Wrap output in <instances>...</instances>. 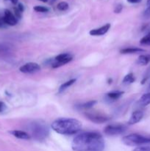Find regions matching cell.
<instances>
[{
    "instance_id": "36",
    "label": "cell",
    "mask_w": 150,
    "mask_h": 151,
    "mask_svg": "<svg viewBox=\"0 0 150 151\" xmlns=\"http://www.w3.org/2000/svg\"><path fill=\"white\" fill-rule=\"evenodd\" d=\"M149 88H150V84H149Z\"/></svg>"
},
{
    "instance_id": "1",
    "label": "cell",
    "mask_w": 150,
    "mask_h": 151,
    "mask_svg": "<svg viewBox=\"0 0 150 151\" xmlns=\"http://www.w3.org/2000/svg\"><path fill=\"white\" fill-rule=\"evenodd\" d=\"M71 147L74 151H103L104 140L99 133H82L74 138Z\"/></svg>"
},
{
    "instance_id": "25",
    "label": "cell",
    "mask_w": 150,
    "mask_h": 151,
    "mask_svg": "<svg viewBox=\"0 0 150 151\" xmlns=\"http://www.w3.org/2000/svg\"><path fill=\"white\" fill-rule=\"evenodd\" d=\"M144 16L145 18H146V19H149L150 18V6L145 10V11L144 13Z\"/></svg>"
},
{
    "instance_id": "28",
    "label": "cell",
    "mask_w": 150,
    "mask_h": 151,
    "mask_svg": "<svg viewBox=\"0 0 150 151\" xmlns=\"http://www.w3.org/2000/svg\"><path fill=\"white\" fill-rule=\"evenodd\" d=\"M6 109V105L3 102H0V112L4 111Z\"/></svg>"
},
{
    "instance_id": "34",
    "label": "cell",
    "mask_w": 150,
    "mask_h": 151,
    "mask_svg": "<svg viewBox=\"0 0 150 151\" xmlns=\"http://www.w3.org/2000/svg\"><path fill=\"white\" fill-rule=\"evenodd\" d=\"M0 18H1V11L0 10Z\"/></svg>"
},
{
    "instance_id": "29",
    "label": "cell",
    "mask_w": 150,
    "mask_h": 151,
    "mask_svg": "<svg viewBox=\"0 0 150 151\" xmlns=\"http://www.w3.org/2000/svg\"><path fill=\"white\" fill-rule=\"evenodd\" d=\"M17 8H18V10L21 12V13H22V12L24 11V6L22 4H19Z\"/></svg>"
},
{
    "instance_id": "33",
    "label": "cell",
    "mask_w": 150,
    "mask_h": 151,
    "mask_svg": "<svg viewBox=\"0 0 150 151\" xmlns=\"http://www.w3.org/2000/svg\"><path fill=\"white\" fill-rule=\"evenodd\" d=\"M40 1H43V2H46V1H48V0H40Z\"/></svg>"
},
{
    "instance_id": "35",
    "label": "cell",
    "mask_w": 150,
    "mask_h": 151,
    "mask_svg": "<svg viewBox=\"0 0 150 151\" xmlns=\"http://www.w3.org/2000/svg\"><path fill=\"white\" fill-rule=\"evenodd\" d=\"M149 75H150V69H149Z\"/></svg>"
},
{
    "instance_id": "8",
    "label": "cell",
    "mask_w": 150,
    "mask_h": 151,
    "mask_svg": "<svg viewBox=\"0 0 150 151\" xmlns=\"http://www.w3.org/2000/svg\"><path fill=\"white\" fill-rule=\"evenodd\" d=\"M21 72L24 74H32L35 73V72H38L41 70V66L39 64L37 63H34V62H29V63H25L22 66H21L19 69Z\"/></svg>"
},
{
    "instance_id": "31",
    "label": "cell",
    "mask_w": 150,
    "mask_h": 151,
    "mask_svg": "<svg viewBox=\"0 0 150 151\" xmlns=\"http://www.w3.org/2000/svg\"><path fill=\"white\" fill-rule=\"evenodd\" d=\"M10 1H11V2L14 4H16L18 3V0H10Z\"/></svg>"
},
{
    "instance_id": "12",
    "label": "cell",
    "mask_w": 150,
    "mask_h": 151,
    "mask_svg": "<svg viewBox=\"0 0 150 151\" xmlns=\"http://www.w3.org/2000/svg\"><path fill=\"white\" fill-rule=\"evenodd\" d=\"M10 133L13 136V137H16V138L19 139L28 140L30 139V135H29L28 133L25 132V131H17V130H15V131H10Z\"/></svg>"
},
{
    "instance_id": "14",
    "label": "cell",
    "mask_w": 150,
    "mask_h": 151,
    "mask_svg": "<svg viewBox=\"0 0 150 151\" xmlns=\"http://www.w3.org/2000/svg\"><path fill=\"white\" fill-rule=\"evenodd\" d=\"M145 50L143 49L138 48V47H128V48H124L121 50L120 52L121 54H135L138 52H143Z\"/></svg>"
},
{
    "instance_id": "20",
    "label": "cell",
    "mask_w": 150,
    "mask_h": 151,
    "mask_svg": "<svg viewBox=\"0 0 150 151\" xmlns=\"http://www.w3.org/2000/svg\"><path fill=\"white\" fill-rule=\"evenodd\" d=\"M140 44L141 45H145V46H150V32L146 35H144L140 41Z\"/></svg>"
},
{
    "instance_id": "5",
    "label": "cell",
    "mask_w": 150,
    "mask_h": 151,
    "mask_svg": "<svg viewBox=\"0 0 150 151\" xmlns=\"http://www.w3.org/2000/svg\"><path fill=\"white\" fill-rule=\"evenodd\" d=\"M126 128L121 125H109L104 128V133L108 136H117L123 134Z\"/></svg>"
},
{
    "instance_id": "15",
    "label": "cell",
    "mask_w": 150,
    "mask_h": 151,
    "mask_svg": "<svg viewBox=\"0 0 150 151\" xmlns=\"http://www.w3.org/2000/svg\"><path fill=\"white\" fill-rule=\"evenodd\" d=\"M12 47L7 43H0V54L7 55L10 53Z\"/></svg>"
},
{
    "instance_id": "11",
    "label": "cell",
    "mask_w": 150,
    "mask_h": 151,
    "mask_svg": "<svg viewBox=\"0 0 150 151\" xmlns=\"http://www.w3.org/2000/svg\"><path fill=\"white\" fill-rule=\"evenodd\" d=\"M110 28V24H106L104 26L101 27L99 28H96V29H94L89 32L90 35H94V36H100V35H103L109 30Z\"/></svg>"
},
{
    "instance_id": "19",
    "label": "cell",
    "mask_w": 150,
    "mask_h": 151,
    "mask_svg": "<svg viewBox=\"0 0 150 151\" xmlns=\"http://www.w3.org/2000/svg\"><path fill=\"white\" fill-rule=\"evenodd\" d=\"M135 81V78L134 77V75L132 73H129L124 78L123 83L125 84L132 83Z\"/></svg>"
},
{
    "instance_id": "9",
    "label": "cell",
    "mask_w": 150,
    "mask_h": 151,
    "mask_svg": "<svg viewBox=\"0 0 150 151\" xmlns=\"http://www.w3.org/2000/svg\"><path fill=\"white\" fill-rule=\"evenodd\" d=\"M3 19H4V21L7 24V25H10V26H14L17 24L18 22L16 16H14L9 10H4Z\"/></svg>"
},
{
    "instance_id": "32",
    "label": "cell",
    "mask_w": 150,
    "mask_h": 151,
    "mask_svg": "<svg viewBox=\"0 0 150 151\" xmlns=\"http://www.w3.org/2000/svg\"><path fill=\"white\" fill-rule=\"evenodd\" d=\"M146 4H147V6H148V7H149V6H150V0H147Z\"/></svg>"
},
{
    "instance_id": "16",
    "label": "cell",
    "mask_w": 150,
    "mask_h": 151,
    "mask_svg": "<svg viewBox=\"0 0 150 151\" xmlns=\"http://www.w3.org/2000/svg\"><path fill=\"white\" fill-rule=\"evenodd\" d=\"M150 62V55H141L138 58L137 63L141 66H146Z\"/></svg>"
},
{
    "instance_id": "26",
    "label": "cell",
    "mask_w": 150,
    "mask_h": 151,
    "mask_svg": "<svg viewBox=\"0 0 150 151\" xmlns=\"http://www.w3.org/2000/svg\"><path fill=\"white\" fill-rule=\"evenodd\" d=\"M7 24L5 23V22L4 21L3 17L0 18V29H2V28H6L7 27Z\"/></svg>"
},
{
    "instance_id": "18",
    "label": "cell",
    "mask_w": 150,
    "mask_h": 151,
    "mask_svg": "<svg viewBox=\"0 0 150 151\" xmlns=\"http://www.w3.org/2000/svg\"><path fill=\"white\" fill-rule=\"evenodd\" d=\"M75 82H76V79H71L70 80V81H66V82H65L64 83L62 84V85L60 86V88H59V92L61 93L63 92V91H64L65 90L67 89L68 88H69L71 86L73 85Z\"/></svg>"
},
{
    "instance_id": "23",
    "label": "cell",
    "mask_w": 150,
    "mask_h": 151,
    "mask_svg": "<svg viewBox=\"0 0 150 151\" xmlns=\"http://www.w3.org/2000/svg\"><path fill=\"white\" fill-rule=\"evenodd\" d=\"M34 10L36 12H39V13H46L49 11L48 7H44V6H35L34 7Z\"/></svg>"
},
{
    "instance_id": "2",
    "label": "cell",
    "mask_w": 150,
    "mask_h": 151,
    "mask_svg": "<svg viewBox=\"0 0 150 151\" xmlns=\"http://www.w3.org/2000/svg\"><path fill=\"white\" fill-rule=\"evenodd\" d=\"M82 123L73 118H59L51 123V128L57 134L63 135H73L82 129Z\"/></svg>"
},
{
    "instance_id": "7",
    "label": "cell",
    "mask_w": 150,
    "mask_h": 151,
    "mask_svg": "<svg viewBox=\"0 0 150 151\" xmlns=\"http://www.w3.org/2000/svg\"><path fill=\"white\" fill-rule=\"evenodd\" d=\"M72 58H72L71 55H70L69 53H63V54L58 55L54 59V62L52 63V67H60L63 65L69 63L72 60Z\"/></svg>"
},
{
    "instance_id": "22",
    "label": "cell",
    "mask_w": 150,
    "mask_h": 151,
    "mask_svg": "<svg viewBox=\"0 0 150 151\" xmlns=\"http://www.w3.org/2000/svg\"><path fill=\"white\" fill-rule=\"evenodd\" d=\"M69 4L66 1H60L57 4V8L59 10H61V11H65V10H67L69 9Z\"/></svg>"
},
{
    "instance_id": "10",
    "label": "cell",
    "mask_w": 150,
    "mask_h": 151,
    "mask_svg": "<svg viewBox=\"0 0 150 151\" xmlns=\"http://www.w3.org/2000/svg\"><path fill=\"white\" fill-rule=\"evenodd\" d=\"M144 117V112L141 111H135L131 115L129 121H128V125H132L139 122Z\"/></svg>"
},
{
    "instance_id": "6",
    "label": "cell",
    "mask_w": 150,
    "mask_h": 151,
    "mask_svg": "<svg viewBox=\"0 0 150 151\" xmlns=\"http://www.w3.org/2000/svg\"><path fill=\"white\" fill-rule=\"evenodd\" d=\"M85 116L91 122L96 124L104 123L110 119L108 116L101 114L96 113V112H87L85 113Z\"/></svg>"
},
{
    "instance_id": "3",
    "label": "cell",
    "mask_w": 150,
    "mask_h": 151,
    "mask_svg": "<svg viewBox=\"0 0 150 151\" xmlns=\"http://www.w3.org/2000/svg\"><path fill=\"white\" fill-rule=\"evenodd\" d=\"M29 131L35 140L44 141L49 135V128L44 123L40 122H33L29 125Z\"/></svg>"
},
{
    "instance_id": "21",
    "label": "cell",
    "mask_w": 150,
    "mask_h": 151,
    "mask_svg": "<svg viewBox=\"0 0 150 151\" xmlns=\"http://www.w3.org/2000/svg\"><path fill=\"white\" fill-rule=\"evenodd\" d=\"M96 103L97 102L96 101V100H91V101H88L87 102V103H84V104L80 105V106H79V108L82 109H91V108H92Z\"/></svg>"
},
{
    "instance_id": "4",
    "label": "cell",
    "mask_w": 150,
    "mask_h": 151,
    "mask_svg": "<svg viewBox=\"0 0 150 151\" xmlns=\"http://www.w3.org/2000/svg\"><path fill=\"white\" fill-rule=\"evenodd\" d=\"M122 142L130 147H141L150 144V138L140 134H132L124 137Z\"/></svg>"
},
{
    "instance_id": "27",
    "label": "cell",
    "mask_w": 150,
    "mask_h": 151,
    "mask_svg": "<svg viewBox=\"0 0 150 151\" xmlns=\"http://www.w3.org/2000/svg\"><path fill=\"white\" fill-rule=\"evenodd\" d=\"M122 8H123V7H122L121 4H118V5L116 6V9H115L114 12H115V13H121V11L122 10Z\"/></svg>"
},
{
    "instance_id": "13",
    "label": "cell",
    "mask_w": 150,
    "mask_h": 151,
    "mask_svg": "<svg viewBox=\"0 0 150 151\" xmlns=\"http://www.w3.org/2000/svg\"><path fill=\"white\" fill-rule=\"evenodd\" d=\"M150 104V92L143 94L138 100V105L141 107H145Z\"/></svg>"
},
{
    "instance_id": "17",
    "label": "cell",
    "mask_w": 150,
    "mask_h": 151,
    "mask_svg": "<svg viewBox=\"0 0 150 151\" xmlns=\"http://www.w3.org/2000/svg\"><path fill=\"white\" fill-rule=\"evenodd\" d=\"M123 94H124L123 91H110V92L107 93V97L109 100H118L119 98H120Z\"/></svg>"
},
{
    "instance_id": "24",
    "label": "cell",
    "mask_w": 150,
    "mask_h": 151,
    "mask_svg": "<svg viewBox=\"0 0 150 151\" xmlns=\"http://www.w3.org/2000/svg\"><path fill=\"white\" fill-rule=\"evenodd\" d=\"M132 151H150V147L148 146H141V147H137Z\"/></svg>"
},
{
    "instance_id": "30",
    "label": "cell",
    "mask_w": 150,
    "mask_h": 151,
    "mask_svg": "<svg viewBox=\"0 0 150 151\" xmlns=\"http://www.w3.org/2000/svg\"><path fill=\"white\" fill-rule=\"evenodd\" d=\"M127 1L130 3H138L142 1V0H127Z\"/></svg>"
}]
</instances>
